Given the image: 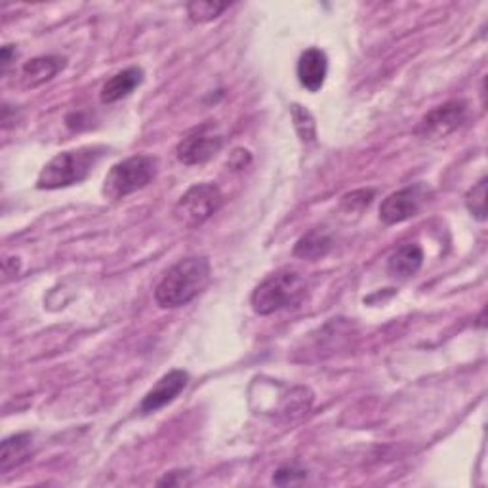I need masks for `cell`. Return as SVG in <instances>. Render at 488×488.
Returning a JSON list of instances; mask_svg holds the SVG:
<instances>
[{"instance_id": "cell-1", "label": "cell", "mask_w": 488, "mask_h": 488, "mask_svg": "<svg viewBox=\"0 0 488 488\" xmlns=\"http://www.w3.org/2000/svg\"><path fill=\"white\" fill-rule=\"evenodd\" d=\"M212 279L208 258L191 256L180 260L168 269L155 289V301L162 309L188 306L198 294H203Z\"/></svg>"}, {"instance_id": "cell-2", "label": "cell", "mask_w": 488, "mask_h": 488, "mask_svg": "<svg viewBox=\"0 0 488 488\" xmlns=\"http://www.w3.org/2000/svg\"><path fill=\"white\" fill-rule=\"evenodd\" d=\"M104 145H84L78 149L63 151L50 161L39 174L37 188L39 189H63L71 188L75 183L87 180L96 164L106 155Z\"/></svg>"}, {"instance_id": "cell-3", "label": "cell", "mask_w": 488, "mask_h": 488, "mask_svg": "<svg viewBox=\"0 0 488 488\" xmlns=\"http://www.w3.org/2000/svg\"><path fill=\"white\" fill-rule=\"evenodd\" d=\"M308 296V282L296 272H277L263 279L252 292V309L258 315L298 308Z\"/></svg>"}, {"instance_id": "cell-4", "label": "cell", "mask_w": 488, "mask_h": 488, "mask_svg": "<svg viewBox=\"0 0 488 488\" xmlns=\"http://www.w3.org/2000/svg\"><path fill=\"white\" fill-rule=\"evenodd\" d=\"M159 161L149 155H134L116 162L104 181V195L111 200H121L136 193L157 178Z\"/></svg>"}, {"instance_id": "cell-5", "label": "cell", "mask_w": 488, "mask_h": 488, "mask_svg": "<svg viewBox=\"0 0 488 488\" xmlns=\"http://www.w3.org/2000/svg\"><path fill=\"white\" fill-rule=\"evenodd\" d=\"M224 195L214 183H197L174 207V217L185 227H198L220 210Z\"/></svg>"}, {"instance_id": "cell-6", "label": "cell", "mask_w": 488, "mask_h": 488, "mask_svg": "<svg viewBox=\"0 0 488 488\" xmlns=\"http://www.w3.org/2000/svg\"><path fill=\"white\" fill-rule=\"evenodd\" d=\"M224 145V136L217 130L214 123H207L191 130L188 136H185L178 147H176V157L185 166H197L205 164L212 157L220 153Z\"/></svg>"}, {"instance_id": "cell-7", "label": "cell", "mask_w": 488, "mask_h": 488, "mask_svg": "<svg viewBox=\"0 0 488 488\" xmlns=\"http://www.w3.org/2000/svg\"><path fill=\"white\" fill-rule=\"evenodd\" d=\"M467 119V104L464 99H454L429 111L418 126L422 138H445L450 132L458 130Z\"/></svg>"}, {"instance_id": "cell-8", "label": "cell", "mask_w": 488, "mask_h": 488, "mask_svg": "<svg viewBox=\"0 0 488 488\" xmlns=\"http://www.w3.org/2000/svg\"><path fill=\"white\" fill-rule=\"evenodd\" d=\"M426 200L424 185H412L391 193L380 207V220L385 226H397L414 217Z\"/></svg>"}, {"instance_id": "cell-9", "label": "cell", "mask_w": 488, "mask_h": 488, "mask_svg": "<svg viewBox=\"0 0 488 488\" xmlns=\"http://www.w3.org/2000/svg\"><path fill=\"white\" fill-rule=\"evenodd\" d=\"M189 382V374L183 373V370H172V373L164 374L157 383L153 390H151L140 405V412L142 414H151L157 412L162 407L170 405V402L188 387Z\"/></svg>"}, {"instance_id": "cell-10", "label": "cell", "mask_w": 488, "mask_h": 488, "mask_svg": "<svg viewBox=\"0 0 488 488\" xmlns=\"http://www.w3.org/2000/svg\"><path fill=\"white\" fill-rule=\"evenodd\" d=\"M328 73V58L318 48H308L298 60V78L299 84L309 92H318L323 88Z\"/></svg>"}, {"instance_id": "cell-11", "label": "cell", "mask_w": 488, "mask_h": 488, "mask_svg": "<svg viewBox=\"0 0 488 488\" xmlns=\"http://www.w3.org/2000/svg\"><path fill=\"white\" fill-rule=\"evenodd\" d=\"M424 263V250L418 243H407L399 246L387 260V273L393 279H410L414 277Z\"/></svg>"}, {"instance_id": "cell-12", "label": "cell", "mask_w": 488, "mask_h": 488, "mask_svg": "<svg viewBox=\"0 0 488 488\" xmlns=\"http://www.w3.org/2000/svg\"><path fill=\"white\" fill-rule=\"evenodd\" d=\"M143 82V71L140 67H128V69L113 75L102 88V97L104 104H115L121 102L123 97L130 96L134 90H136L140 84Z\"/></svg>"}, {"instance_id": "cell-13", "label": "cell", "mask_w": 488, "mask_h": 488, "mask_svg": "<svg viewBox=\"0 0 488 488\" xmlns=\"http://www.w3.org/2000/svg\"><path fill=\"white\" fill-rule=\"evenodd\" d=\"M65 67V60L58 56H41L23 65L22 78L27 88H39L52 80Z\"/></svg>"}, {"instance_id": "cell-14", "label": "cell", "mask_w": 488, "mask_h": 488, "mask_svg": "<svg viewBox=\"0 0 488 488\" xmlns=\"http://www.w3.org/2000/svg\"><path fill=\"white\" fill-rule=\"evenodd\" d=\"M32 456V435L20 433L12 435L5 439L3 448H0V471L8 474V471L20 467Z\"/></svg>"}, {"instance_id": "cell-15", "label": "cell", "mask_w": 488, "mask_h": 488, "mask_svg": "<svg viewBox=\"0 0 488 488\" xmlns=\"http://www.w3.org/2000/svg\"><path fill=\"white\" fill-rule=\"evenodd\" d=\"M332 239L330 235H327L321 229H313L309 233H306L304 237H301L296 246H294V256L301 258V260H321L325 258L328 252L332 250Z\"/></svg>"}, {"instance_id": "cell-16", "label": "cell", "mask_w": 488, "mask_h": 488, "mask_svg": "<svg viewBox=\"0 0 488 488\" xmlns=\"http://www.w3.org/2000/svg\"><path fill=\"white\" fill-rule=\"evenodd\" d=\"M229 5H220V3H205V0H195V3L188 5V14L189 20L195 23H207L216 20L217 15H222Z\"/></svg>"}, {"instance_id": "cell-17", "label": "cell", "mask_w": 488, "mask_h": 488, "mask_svg": "<svg viewBox=\"0 0 488 488\" xmlns=\"http://www.w3.org/2000/svg\"><path fill=\"white\" fill-rule=\"evenodd\" d=\"M486 178H481L465 195V207L479 222L486 220Z\"/></svg>"}, {"instance_id": "cell-18", "label": "cell", "mask_w": 488, "mask_h": 488, "mask_svg": "<svg viewBox=\"0 0 488 488\" xmlns=\"http://www.w3.org/2000/svg\"><path fill=\"white\" fill-rule=\"evenodd\" d=\"M373 197H374V191L373 189H361V191H353V193H347L342 203H340V212L344 216H361V212L373 203Z\"/></svg>"}, {"instance_id": "cell-19", "label": "cell", "mask_w": 488, "mask_h": 488, "mask_svg": "<svg viewBox=\"0 0 488 488\" xmlns=\"http://www.w3.org/2000/svg\"><path fill=\"white\" fill-rule=\"evenodd\" d=\"M292 113H294V123H296V130L299 134V138L304 142H313L315 140V121H313L311 113L301 106H292Z\"/></svg>"}, {"instance_id": "cell-20", "label": "cell", "mask_w": 488, "mask_h": 488, "mask_svg": "<svg viewBox=\"0 0 488 488\" xmlns=\"http://www.w3.org/2000/svg\"><path fill=\"white\" fill-rule=\"evenodd\" d=\"M306 475L308 474L304 469H296L294 465H284V467L277 469V474L273 475V483L275 484H292V483L306 479Z\"/></svg>"}, {"instance_id": "cell-21", "label": "cell", "mask_w": 488, "mask_h": 488, "mask_svg": "<svg viewBox=\"0 0 488 488\" xmlns=\"http://www.w3.org/2000/svg\"><path fill=\"white\" fill-rule=\"evenodd\" d=\"M250 161H252V157L246 149H235L231 153L229 164L235 168V170H241V168H244Z\"/></svg>"}, {"instance_id": "cell-22", "label": "cell", "mask_w": 488, "mask_h": 488, "mask_svg": "<svg viewBox=\"0 0 488 488\" xmlns=\"http://www.w3.org/2000/svg\"><path fill=\"white\" fill-rule=\"evenodd\" d=\"M15 54H18V52H15V48H14L12 44H6V46L3 48V58H0V60H3V69H5V71L8 69V65H10L12 58H15Z\"/></svg>"}]
</instances>
